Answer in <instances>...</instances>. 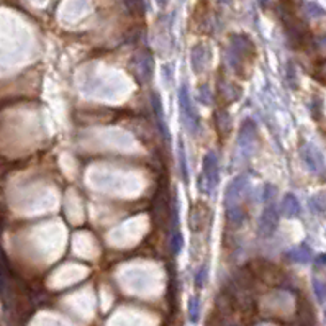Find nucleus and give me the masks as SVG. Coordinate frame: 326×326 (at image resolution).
<instances>
[{"mask_svg":"<svg viewBox=\"0 0 326 326\" xmlns=\"http://www.w3.org/2000/svg\"><path fill=\"white\" fill-rule=\"evenodd\" d=\"M179 107H181V118L184 126L187 128V131L190 135H195L197 130H199V113H197L194 104H192L190 93H188V89L186 84L181 85L179 89Z\"/></svg>","mask_w":326,"mask_h":326,"instance_id":"f257e3e1","label":"nucleus"},{"mask_svg":"<svg viewBox=\"0 0 326 326\" xmlns=\"http://www.w3.org/2000/svg\"><path fill=\"white\" fill-rule=\"evenodd\" d=\"M218 184V157L215 153H208L203 161V169L200 175V190L203 194H212Z\"/></svg>","mask_w":326,"mask_h":326,"instance_id":"f03ea898","label":"nucleus"},{"mask_svg":"<svg viewBox=\"0 0 326 326\" xmlns=\"http://www.w3.org/2000/svg\"><path fill=\"white\" fill-rule=\"evenodd\" d=\"M277 221H279V215H277L276 208H274V207H265L263 210V213H261L259 226H257L259 234L264 236V238L271 236L274 231H276V228H277Z\"/></svg>","mask_w":326,"mask_h":326,"instance_id":"7ed1b4c3","label":"nucleus"},{"mask_svg":"<svg viewBox=\"0 0 326 326\" xmlns=\"http://www.w3.org/2000/svg\"><path fill=\"white\" fill-rule=\"evenodd\" d=\"M153 107H154V113H156L157 118V125H159V130L162 133V136L167 140V125H166V120H164V110H162V104H161V98L153 93Z\"/></svg>","mask_w":326,"mask_h":326,"instance_id":"20e7f679","label":"nucleus"},{"mask_svg":"<svg viewBox=\"0 0 326 326\" xmlns=\"http://www.w3.org/2000/svg\"><path fill=\"white\" fill-rule=\"evenodd\" d=\"M280 210H282V213H284L285 217L294 218V217H297L300 213V203H298V200L295 199L294 195L289 194V195H285L284 202H282Z\"/></svg>","mask_w":326,"mask_h":326,"instance_id":"39448f33","label":"nucleus"},{"mask_svg":"<svg viewBox=\"0 0 326 326\" xmlns=\"http://www.w3.org/2000/svg\"><path fill=\"white\" fill-rule=\"evenodd\" d=\"M289 257L292 261H295V263H308V261H310V257H311L310 248H307V246H303V244H302V246L292 249L289 252Z\"/></svg>","mask_w":326,"mask_h":326,"instance_id":"423d86ee","label":"nucleus"},{"mask_svg":"<svg viewBox=\"0 0 326 326\" xmlns=\"http://www.w3.org/2000/svg\"><path fill=\"white\" fill-rule=\"evenodd\" d=\"M303 156H305V162L311 167L313 171L318 169V164H321V157L318 156V153H316L315 149H311L310 146H307L305 154H303Z\"/></svg>","mask_w":326,"mask_h":326,"instance_id":"0eeeda50","label":"nucleus"},{"mask_svg":"<svg viewBox=\"0 0 326 326\" xmlns=\"http://www.w3.org/2000/svg\"><path fill=\"white\" fill-rule=\"evenodd\" d=\"M188 318H190L192 323H197L200 318V298L199 297H192L190 302H188Z\"/></svg>","mask_w":326,"mask_h":326,"instance_id":"6e6552de","label":"nucleus"},{"mask_svg":"<svg viewBox=\"0 0 326 326\" xmlns=\"http://www.w3.org/2000/svg\"><path fill=\"white\" fill-rule=\"evenodd\" d=\"M207 276H208V267L207 265H202L195 274V285L199 287V289H202V287L205 285V282H207Z\"/></svg>","mask_w":326,"mask_h":326,"instance_id":"1a4fd4ad","label":"nucleus"},{"mask_svg":"<svg viewBox=\"0 0 326 326\" xmlns=\"http://www.w3.org/2000/svg\"><path fill=\"white\" fill-rule=\"evenodd\" d=\"M171 244H172V251L174 254H179L182 249V234L181 233H175L172 236V241H171Z\"/></svg>","mask_w":326,"mask_h":326,"instance_id":"9d476101","label":"nucleus"},{"mask_svg":"<svg viewBox=\"0 0 326 326\" xmlns=\"http://www.w3.org/2000/svg\"><path fill=\"white\" fill-rule=\"evenodd\" d=\"M126 3L133 12H138V14L143 12V2L141 0H126Z\"/></svg>","mask_w":326,"mask_h":326,"instance_id":"9b49d317","label":"nucleus"},{"mask_svg":"<svg viewBox=\"0 0 326 326\" xmlns=\"http://www.w3.org/2000/svg\"><path fill=\"white\" fill-rule=\"evenodd\" d=\"M179 154H181V169H182V175L186 179V182L188 181V172H187V164H186V154H184V149H179Z\"/></svg>","mask_w":326,"mask_h":326,"instance_id":"f8f14e48","label":"nucleus"},{"mask_svg":"<svg viewBox=\"0 0 326 326\" xmlns=\"http://www.w3.org/2000/svg\"><path fill=\"white\" fill-rule=\"evenodd\" d=\"M316 77H318L321 82H326V61L320 66L318 72H316Z\"/></svg>","mask_w":326,"mask_h":326,"instance_id":"ddd939ff","label":"nucleus"},{"mask_svg":"<svg viewBox=\"0 0 326 326\" xmlns=\"http://www.w3.org/2000/svg\"><path fill=\"white\" fill-rule=\"evenodd\" d=\"M276 194V188H274L272 186H265L264 187V200L265 202H269L271 200V197Z\"/></svg>","mask_w":326,"mask_h":326,"instance_id":"4468645a","label":"nucleus"},{"mask_svg":"<svg viewBox=\"0 0 326 326\" xmlns=\"http://www.w3.org/2000/svg\"><path fill=\"white\" fill-rule=\"evenodd\" d=\"M166 2H167V0H157V3H159L161 7H164V5H166Z\"/></svg>","mask_w":326,"mask_h":326,"instance_id":"2eb2a0df","label":"nucleus"},{"mask_svg":"<svg viewBox=\"0 0 326 326\" xmlns=\"http://www.w3.org/2000/svg\"><path fill=\"white\" fill-rule=\"evenodd\" d=\"M325 316H326V311H325Z\"/></svg>","mask_w":326,"mask_h":326,"instance_id":"dca6fc26","label":"nucleus"},{"mask_svg":"<svg viewBox=\"0 0 326 326\" xmlns=\"http://www.w3.org/2000/svg\"><path fill=\"white\" fill-rule=\"evenodd\" d=\"M226 2H228V0H226Z\"/></svg>","mask_w":326,"mask_h":326,"instance_id":"f3484780","label":"nucleus"}]
</instances>
